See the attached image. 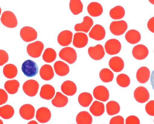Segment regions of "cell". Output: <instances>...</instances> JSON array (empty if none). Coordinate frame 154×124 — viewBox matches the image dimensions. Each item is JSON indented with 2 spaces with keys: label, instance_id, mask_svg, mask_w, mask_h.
<instances>
[{
  "label": "cell",
  "instance_id": "7a4b0ae2",
  "mask_svg": "<svg viewBox=\"0 0 154 124\" xmlns=\"http://www.w3.org/2000/svg\"><path fill=\"white\" fill-rule=\"evenodd\" d=\"M60 57L69 64H72L76 60L77 55L74 49L69 47L63 48L59 53Z\"/></svg>",
  "mask_w": 154,
  "mask_h": 124
},
{
  "label": "cell",
  "instance_id": "603a6c76",
  "mask_svg": "<svg viewBox=\"0 0 154 124\" xmlns=\"http://www.w3.org/2000/svg\"><path fill=\"white\" fill-rule=\"evenodd\" d=\"M87 9L90 15L94 17L100 15L103 12L102 5L99 3L96 2L90 3L88 5Z\"/></svg>",
  "mask_w": 154,
  "mask_h": 124
},
{
  "label": "cell",
  "instance_id": "ba28073f",
  "mask_svg": "<svg viewBox=\"0 0 154 124\" xmlns=\"http://www.w3.org/2000/svg\"><path fill=\"white\" fill-rule=\"evenodd\" d=\"M20 35L22 39L26 42L34 40L37 36V33L36 30L29 26L23 27L20 30Z\"/></svg>",
  "mask_w": 154,
  "mask_h": 124
},
{
  "label": "cell",
  "instance_id": "1f68e13d",
  "mask_svg": "<svg viewBox=\"0 0 154 124\" xmlns=\"http://www.w3.org/2000/svg\"><path fill=\"white\" fill-rule=\"evenodd\" d=\"M92 95L87 92H82L79 95L78 101L79 104L82 107H87L89 106L93 100Z\"/></svg>",
  "mask_w": 154,
  "mask_h": 124
},
{
  "label": "cell",
  "instance_id": "484cf974",
  "mask_svg": "<svg viewBox=\"0 0 154 124\" xmlns=\"http://www.w3.org/2000/svg\"><path fill=\"white\" fill-rule=\"evenodd\" d=\"M89 111L95 116H100L104 112V105L102 102L97 101H94L90 106Z\"/></svg>",
  "mask_w": 154,
  "mask_h": 124
},
{
  "label": "cell",
  "instance_id": "30bf717a",
  "mask_svg": "<svg viewBox=\"0 0 154 124\" xmlns=\"http://www.w3.org/2000/svg\"><path fill=\"white\" fill-rule=\"evenodd\" d=\"M134 97L138 102L143 103L147 101L149 98V95L147 89L143 86H139L134 92Z\"/></svg>",
  "mask_w": 154,
  "mask_h": 124
},
{
  "label": "cell",
  "instance_id": "6da1fadb",
  "mask_svg": "<svg viewBox=\"0 0 154 124\" xmlns=\"http://www.w3.org/2000/svg\"><path fill=\"white\" fill-rule=\"evenodd\" d=\"M22 71L27 77H31L35 76L38 72V67L36 63L31 60H27L22 64Z\"/></svg>",
  "mask_w": 154,
  "mask_h": 124
},
{
  "label": "cell",
  "instance_id": "7bdbcfd3",
  "mask_svg": "<svg viewBox=\"0 0 154 124\" xmlns=\"http://www.w3.org/2000/svg\"><path fill=\"white\" fill-rule=\"evenodd\" d=\"M124 119L121 116H117L112 117L109 124H124Z\"/></svg>",
  "mask_w": 154,
  "mask_h": 124
},
{
  "label": "cell",
  "instance_id": "681fc988",
  "mask_svg": "<svg viewBox=\"0 0 154 124\" xmlns=\"http://www.w3.org/2000/svg\"><path fill=\"white\" fill-rule=\"evenodd\" d=\"M0 124H3V122L2 121V120L1 119H0Z\"/></svg>",
  "mask_w": 154,
  "mask_h": 124
},
{
  "label": "cell",
  "instance_id": "74e56055",
  "mask_svg": "<svg viewBox=\"0 0 154 124\" xmlns=\"http://www.w3.org/2000/svg\"><path fill=\"white\" fill-rule=\"evenodd\" d=\"M56 57L55 51L52 48H48L45 50L42 55V58L45 62L50 63L54 61Z\"/></svg>",
  "mask_w": 154,
  "mask_h": 124
},
{
  "label": "cell",
  "instance_id": "ee69618b",
  "mask_svg": "<svg viewBox=\"0 0 154 124\" xmlns=\"http://www.w3.org/2000/svg\"><path fill=\"white\" fill-rule=\"evenodd\" d=\"M0 105L5 103L7 101L8 95L6 92L3 89H0Z\"/></svg>",
  "mask_w": 154,
  "mask_h": 124
},
{
  "label": "cell",
  "instance_id": "cb8c5ba5",
  "mask_svg": "<svg viewBox=\"0 0 154 124\" xmlns=\"http://www.w3.org/2000/svg\"><path fill=\"white\" fill-rule=\"evenodd\" d=\"M150 75L149 69L146 67L139 68L136 73V78L138 81L141 83H145L149 80Z\"/></svg>",
  "mask_w": 154,
  "mask_h": 124
},
{
  "label": "cell",
  "instance_id": "4316f807",
  "mask_svg": "<svg viewBox=\"0 0 154 124\" xmlns=\"http://www.w3.org/2000/svg\"><path fill=\"white\" fill-rule=\"evenodd\" d=\"M68 101V98L61 93L57 92L54 98L51 101L52 104L55 107H62L65 106Z\"/></svg>",
  "mask_w": 154,
  "mask_h": 124
},
{
  "label": "cell",
  "instance_id": "7dc6e473",
  "mask_svg": "<svg viewBox=\"0 0 154 124\" xmlns=\"http://www.w3.org/2000/svg\"><path fill=\"white\" fill-rule=\"evenodd\" d=\"M27 124H38V123L35 120H32L29 121Z\"/></svg>",
  "mask_w": 154,
  "mask_h": 124
},
{
  "label": "cell",
  "instance_id": "d4e9b609",
  "mask_svg": "<svg viewBox=\"0 0 154 124\" xmlns=\"http://www.w3.org/2000/svg\"><path fill=\"white\" fill-rule=\"evenodd\" d=\"M39 74L41 78L43 80H49L53 78L54 75L52 67L49 64H45L40 68Z\"/></svg>",
  "mask_w": 154,
  "mask_h": 124
},
{
  "label": "cell",
  "instance_id": "9c48e42d",
  "mask_svg": "<svg viewBox=\"0 0 154 124\" xmlns=\"http://www.w3.org/2000/svg\"><path fill=\"white\" fill-rule=\"evenodd\" d=\"M93 94L96 99L103 102L107 101L109 97L108 89L105 86L101 85L97 86L94 88Z\"/></svg>",
  "mask_w": 154,
  "mask_h": 124
},
{
  "label": "cell",
  "instance_id": "7c38bea8",
  "mask_svg": "<svg viewBox=\"0 0 154 124\" xmlns=\"http://www.w3.org/2000/svg\"><path fill=\"white\" fill-rule=\"evenodd\" d=\"M106 34L104 28L101 25L97 24L92 28L89 33V36L91 38L97 41L103 39Z\"/></svg>",
  "mask_w": 154,
  "mask_h": 124
},
{
  "label": "cell",
  "instance_id": "4fadbf2b",
  "mask_svg": "<svg viewBox=\"0 0 154 124\" xmlns=\"http://www.w3.org/2000/svg\"><path fill=\"white\" fill-rule=\"evenodd\" d=\"M149 53L146 46L142 44H138L134 46L132 51V55L135 59L142 60L145 58Z\"/></svg>",
  "mask_w": 154,
  "mask_h": 124
},
{
  "label": "cell",
  "instance_id": "f6af8a7d",
  "mask_svg": "<svg viewBox=\"0 0 154 124\" xmlns=\"http://www.w3.org/2000/svg\"><path fill=\"white\" fill-rule=\"evenodd\" d=\"M147 26L149 29L154 33V17L151 18L149 20Z\"/></svg>",
  "mask_w": 154,
  "mask_h": 124
},
{
  "label": "cell",
  "instance_id": "bcb514c9",
  "mask_svg": "<svg viewBox=\"0 0 154 124\" xmlns=\"http://www.w3.org/2000/svg\"><path fill=\"white\" fill-rule=\"evenodd\" d=\"M150 81L152 88L154 90V70L152 72L150 76Z\"/></svg>",
  "mask_w": 154,
  "mask_h": 124
},
{
  "label": "cell",
  "instance_id": "7402d4cb",
  "mask_svg": "<svg viewBox=\"0 0 154 124\" xmlns=\"http://www.w3.org/2000/svg\"><path fill=\"white\" fill-rule=\"evenodd\" d=\"M56 73L60 76L67 75L69 72V68L68 65L63 62L59 60L56 62L54 65Z\"/></svg>",
  "mask_w": 154,
  "mask_h": 124
},
{
  "label": "cell",
  "instance_id": "8fae6325",
  "mask_svg": "<svg viewBox=\"0 0 154 124\" xmlns=\"http://www.w3.org/2000/svg\"><path fill=\"white\" fill-rule=\"evenodd\" d=\"M90 57L95 60H99L103 58L105 53L103 47L100 44H97L94 47H90L88 49Z\"/></svg>",
  "mask_w": 154,
  "mask_h": 124
},
{
  "label": "cell",
  "instance_id": "d6a6232c",
  "mask_svg": "<svg viewBox=\"0 0 154 124\" xmlns=\"http://www.w3.org/2000/svg\"><path fill=\"white\" fill-rule=\"evenodd\" d=\"M125 12L124 8L121 6H117L111 9L109 12L110 17L114 20L122 18L125 15Z\"/></svg>",
  "mask_w": 154,
  "mask_h": 124
},
{
  "label": "cell",
  "instance_id": "e575fe53",
  "mask_svg": "<svg viewBox=\"0 0 154 124\" xmlns=\"http://www.w3.org/2000/svg\"><path fill=\"white\" fill-rule=\"evenodd\" d=\"M106 110L108 115L112 116L118 114L120 110L119 104L116 101H111L106 105Z\"/></svg>",
  "mask_w": 154,
  "mask_h": 124
},
{
  "label": "cell",
  "instance_id": "9a60e30c",
  "mask_svg": "<svg viewBox=\"0 0 154 124\" xmlns=\"http://www.w3.org/2000/svg\"><path fill=\"white\" fill-rule=\"evenodd\" d=\"M88 38L87 35L83 33H75L73 36V45L77 48H82L87 45Z\"/></svg>",
  "mask_w": 154,
  "mask_h": 124
},
{
  "label": "cell",
  "instance_id": "836d02e7",
  "mask_svg": "<svg viewBox=\"0 0 154 124\" xmlns=\"http://www.w3.org/2000/svg\"><path fill=\"white\" fill-rule=\"evenodd\" d=\"M14 111L13 108L9 105H5L0 107V116L5 119H8L14 115Z\"/></svg>",
  "mask_w": 154,
  "mask_h": 124
},
{
  "label": "cell",
  "instance_id": "52a82bcc",
  "mask_svg": "<svg viewBox=\"0 0 154 124\" xmlns=\"http://www.w3.org/2000/svg\"><path fill=\"white\" fill-rule=\"evenodd\" d=\"M104 47L106 53L109 54L113 55L119 53L121 48V45L118 40L112 39L106 42Z\"/></svg>",
  "mask_w": 154,
  "mask_h": 124
},
{
  "label": "cell",
  "instance_id": "8d00e7d4",
  "mask_svg": "<svg viewBox=\"0 0 154 124\" xmlns=\"http://www.w3.org/2000/svg\"><path fill=\"white\" fill-rule=\"evenodd\" d=\"M100 79L104 82H111L114 77V74L109 69L105 68L101 70L99 73Z\"/></svg>",
  "mask_w": 154,
  "mask_h": 124
},
{
  "label": "cell",
  "instance_id": "f907efd6",
  "mask_svg": "<svg viewBox=\"0 0 154 124\" xmlns=\"http://www.w3.org/2000/svg\"></svg>",
  "mask_w": 154,
  "mask_h": 124
},
{
  "label": "cell",
  "instance_id": "ab89813d",
  "mask_svg": "<svg viewBox=\"0 0 154 124\" xmlns=\"http://www.w3.org/2000/svg\"><path fill=\"white\" fill-rule=\"evenodd\" d=\"M145 108L148 115L154 116V100H151L148 102L146 105Z\"/></svg>",
  "mask_w": 154,
  "mask_h": 124
},
{
  "label": "cell",
  "instance_id": "8992f818",
  "mask_svg": "<svg viewBox=\"0 0 154 124\" xmlns=\"http://www.w3.org/2000/svg\"><path fill=\"white\" fill-rule=\"evenodd\" d=\"M39 87V84L37 81L30 79L26 81L23 83V89L27 95L30 97H33L37 94Z\"/></svg>",
  "mask_w": 154,
  "mask_h": 124
},
{
  "label": "cell",
  "instance_id": "60d3db41",
  "mask_svg": "<svg viewBox=\"0 0 154 124\" xmlns=\"http://www.w3.org/2000/svg\"><path fill=\"white\" fill-rule=\"evenodd\" d=\"M8 53L4 50H0V66H2L6 63L8 60Z\"/></svg>",
  "mask_w": 154,
  "mask_h": 124
},
{
  "label": "cell",
  "instance_id": "f35d334b",
  "mask_svg": "<svg viewBox=\"0 0 154 124\" xmlns=\"http://www.w3.org/2000/svg\"><path fill=\"white\" fill-rule=\"evenodd\" d=\"M116 81L119 86L124 88L128 86L130 83V80L129 76L124 73L119 74L116 77Z\"/></svg>",
  "mask_w": 154,
  "mask_h": 124
},
{
  "label": "cell",
  "instance_id": "b9f144b4",
  "mask_svg": "<svg viewBox=\"0 0 154 124\" xmlns=\"http://www.w3.org/2000/svg\"><path fill=\"white\" fill-rule=\"evenodd\" d=\"M125 124H140V120L135 116H130L126 118Z\"/></svg>",
  "mask_w": 154,
  "mask_h": 124
},
{
  "label": "cell",
  "instance_id": "2e32d148",
  "mask_svg": "<svg viewBox=\"0 0 154 124\" xmlns=\"http://www.w3.org/2000/svg\"><path fill=\"white\" fill-rule=\"evenodd\" d=\"M93 25L92 19L88 16H86L83 18V20L82 23L75 25L74 29L77 32L82 31L87 33Z\"/></svg>",
  "mask_w": 154,
  "mask_h": 124
},
{
  "label": "cell",
  "instance_id": "83f0119b",
  "mask_svg": "<svg viewBox=\"0 0 154 124\" xmlns=\"http://www.w3.org/2000/svg\"><path fill=\"white\" fill-rule=\"evenodd\" d=\"M125 39L129 43L134 44L139 42L141 39V35L137 30L131 29L125 34Z\"/></svg>",
  "mask_w": 154,
  "mask_h": 124
},
{
  "label": "cell",
  "instance_id": "5b68a950",
  "mask_svg": "<svg viewBox=\"0 0 154 124\" xmlns=\"http://www.w3.org/2000/svg\"><path fill=\"white\" fill-rule=\"evenodd\" d=\"M128 28L126 22L124 20L113 21L110 23L109 29L111 33L116 36L123 34Z\"/></svg>",
  "mask_w": 154,
  "mask_h": 124
},
{
  "label": "cell",
  "instance_id": "f1b7e54d",
  "mask_svg": "<svg viewBox=\"0 0 154 124\" xmlns=\"http://www.w3.org/2000/svg\"><path fill=\"white\" fill-rule=\"evenodd\" d=\"M76 121L77 124H91L92 118L88 112L82 111L77 115Z\"/></svg>",
  "mask_w": 154,
  "mask_h": 124
},
{
  "label": "cell",
  "instance_id": "4dcf8cb0",
  "mask_svg": "<svg viewBox=\"0 0 154 124\" xmlns=\"http://www.w3.org/2000/svg\"><path fill=\"white\" fill-rule=\"evenodd\" d=\"M3 73L4 76L7 78L12 79L17 76V69L15 65L12 64H8L4 67Z\"/></svg>",
  "mask_w": 154,
  "mask_h": 124
},
{
  "label": "cell",
  "instance_id": "f546056e",
  "mask_svg": "<svg viewBox=\"0 0 154 124\" xmlns=\"http://www.w3.org/2000/svg\"><path fill=\"white\" fill-rule=\"evenodd\" d=\"M20 84L15 79L7 81L4 85V88L10 94H14L18 91Z\"/></svg>",
  "mask_w": 154,
  "mask_h": 124
},
{
  "label": "cell",
  "instance_id": "277c9868",
  "mask_svg": "<svg viewBox=\"0 0 154 124\" xmlns=\"http://www.w3.org/2000/svg\"><path fill=\"white\" fill-rule=\"evenodd\" d=\"M2 23L7 27L13 28L17 24V20L14 14L10 11L4 12L1 18Z\"/></svg>",
  "mask_w": 154,
  "mask_h": 124
},
{
  "label": "cell",
  "instance_id": "5bb4252c",
  "mask_svg": "<svg viewBox=\"0 0 154 124\" xmlns=\"http://www.w3.org/2000/svg\"><path fill=\"white\" fill-rule=\"evenodd\" d=\"M35 109L34 107L29 104L22 105L19 110V113L23 119L29 120L32 119L34 116Z\"/></svg>",
  "mask_w": 154,
  "mask_h": 124
},
{
  "label": "cell",
  "instance_id": "ac0fdd59",
  "mask_svg": "<svg viewBox=\"0 0 154 124\" xmlns=\"http://www.w3.org/2000/svg\"><path fill=\"white\" fill-rule=\"evenodd\" d=\"M73 34L69 30H65L61 32L57 37L59 44L63 46H67L72 42Z\"/></svg>",
  "mask_w": 154,
  "mask_h": 124
},
{
  "label": "cell",
  "instance_id": "3957f363",
  "mask_svg": "<svg viewBox=\"0 0 154 124\" xmlns=\"http://www.w3.org/2000/svg\"><path fill=\"white\" fill-rule=\"evenodd\" d=\"M44 48L43 44L41 42L37 41L29 44L27 46L26 50L30 56L37 58L40 56Z\"/></svg>",
  "mask_w": 154,
  "mask_h": 124
},
{
  "label": "cell",
  "instance_id": "d6986e66",
  "mask_svg": "<svg viewBox=\"0 0 154 124\" xmlns=\"http://www.w3.org/2000/svg\"><path fill=\"white\" fill-rule=\"evenodd\" d=\"M61 89L62 92L65 94L71 96L76 93L77 87L73 82L70 80H66L62 84Z\"/></svg>",
  "mask_w": 154,
  "mask_h": 124
},
{
  "label": "cell",
  "instance_id": "44dd1931",
  "mask_svg": "<svg viewBox=\"0 0 154 124\" xmlns=\"http://www.w3.org/2000/svg\"><path fill=\"white\" fill-rule=\"evenodd\" d=\"M55 93V89L52 86L49 84H45L41 88L40 96L42 98L49 100L53 98Z\"/></svg>",
  "mask_w": 154,
  "mask_h": 124
},
{
  "label": "cell",
  "instance_id": "e0dca14e",
  "mask_svg": "<svg viewBox=\"0 0 154 124\" xmlns=\"http://www.w3.org/2000/svg\"><path fill=\"white\" fill-rule=\"evenodd\" d=\"M51 117V111L46 107H40L37 110L36 118L40 123H45L48 122L50 120Z\"/></svg>",
  "mask_w": 154,
  "mask_h": 124
},
{
  "label": "cell",
  "instance_id": "ffe728a7",
  "mask_svg": "<svg viewBox=\"0 0 154 124\" xmlns=\"http://www.w3.org/2000/svg\"><path fill=\"white\" fill-rule=\"evenodd\" d=\"M109 64L110 68L115 72L122 71L124 66L123 60L118 56H115L111 58L109 61Z\"/></svg>",
  "mask_w": 154,
  "mask_h": 124
},
{
  "label": "cell",
  "instance_id": "d590c367",
  "mask_svg": "<svg viewBox=\"0 0 154 124\" xmlns=\"http://www.w3.org/2000/svg\"><path fill=\"white\" fill-rule=\"evenodd\" d=\"M69 7L71 11L74 15H77L82 11L83 5L80 0H70Z\"/></svg>",
  "mask_w": 154,
  "mask_h": 124
},
{
  "label": "cell",
  "instance_id": "c3c4849f",
  "mask_svg": "<svg viewBox=\"0 0 154 124\" xmlns=\"http://www.w3.org/2000/svg\"><path fill=\"white\" fill-rule=\"evenodd\" d=\"M149 1L152 4H154V0H149Z\"/></svg>",
  "mask_w": 154,
  "mask_h": 124
}]
</instances>
